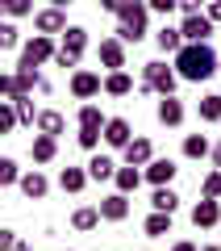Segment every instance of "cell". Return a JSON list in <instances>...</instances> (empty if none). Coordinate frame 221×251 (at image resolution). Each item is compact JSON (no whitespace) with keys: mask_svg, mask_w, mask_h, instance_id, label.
Masks as SVG:
<instances>
[{"mask_svg":"<svg viewBox=\"0 0 221 251\" xmlns=\"http://www.w3.org/2000/svg\"><path fill=\"white\" fill-rule=\"evenodd\" d=\"M155 117H159V126L176 130V126H184L188 109H184V100H179L176 92H171V97H159V105H155Z\"/></svg>","mask_w":221,"mask_h":251,"instance_id":"6","label":"cell"},{"mask_svg":"<svg viewBox=\"0 0 221 251\" xmlns=\"http://www.w3.org/2000/svg\"><path fill=\"white\" fill-rule=\"evenodd\" d=\"M171 251H200L196 243H188V239H179V243H171Z\"/></svg>","mask_w":221,"mask_h":251,"instance_id":"44","label":"cell"},{"mask_svg":"<svg viewBox=\"0 0 221 251\" xmlns=\"http://www.w3.org/2000/svg\"><path fill=\"white\" fill-rule=\"evenodd\" d=\"M80 130H105V113H100V105H92V100L80 105Z\"/></svg>","mask_w":221,"mask_h":251,"instance_id":"30","label":"cell"},{"mask_svg":"<svg viewBox=\"0 0 221 251\" xmlns=\"http://www.w3.org/2000/svg\"><path fill=\"white\" fill-rule=\"evenodd\" d=\"M54 50H59V46H54L50 34H34V38L21 42V59L17 63H25V67H42V63L54 59Z\"/></svg>","mask_w":221,"mask_h":251,"instance_id":"4","label":"cell"},{"mask_svg":"<svg viewBox=\"0 0 221 251\" xmlns=\"http://www.w3.org/2000/svg\"><path fill=\"white\" fill-rule=\"evenodd\" d=\"M171 67H176L179 80L188 84H204L209 75H217V50L209 42H184L171 54Z\"/></svg>","mask_w":221,"mask_h":251,"instance_id":"1","label":"cell"},{"mask_svg":"<svg viewBox=\"0 0 221 251\" xmlns=\"http://www.w3.org/2000/svg\"><path fill=\"white\" fill-rule=\"evenodd\" d=\"M217 222H221V201L200 197V201L192 205V226H196V230H213Z\"/></svg>","mask_w":221,"mask_h":251,"instance_id":"13","label":"cell"},{"mask_svg":"<svg viewBox=\"0 0 221 251\" xmlns=\"http://www.w3.org/2000/svg\"><path fill=\"white\" fill-rule=\"evenodd\" d=\"M142 234H146V239H163V234H171V214L151 209V214H146V222H142Z\"/></svg>","mask_w":221,"mask_h":251,"instance_id":"25","label":"cell"},{"mask_svg":"<svg viewBox=\"0 0 221 251\" xmlns=\"http://www.w3.org/2000/svg\"><path fill=\"white\" fill-rule=\"evenodd\" d=\"M38 84H42V72H38V67H25V63H17V67H13V97H17V92H34Z\"/></svg>","mask_w":221,"mask_h":251,"instance_id":"19","label":"cell"},{"mask_svg":"<svg viewBox=\"0 0 221 251\" xmlns=\"http://www.w3.org/2000/svg\"><path fill=\"white\" fill-rule=\"evenodd\" d=\"M155 46H159L163 54H176L179 46H184V38H179V25H163L159 34H155Z\"/></svg>","mask_w":221,"mask_h":251,"instance_id":"29","label":"cell"},{"mask_svg":"<svg viewBox=\"0 0 221 251\" xmlns=\"http://www.w3.org/2000/svg\"><path fill=\"white\" fill-rule=\"evenodd\" d=\"M96 4H100V9H105V13H117V9H121V4H125V0H96Z\"/></svg>","mask_w":221,"mask_h":251,"instance_id":"43","label":"cell"},{"mask_svg":"<svg viewBox=\"0 0 221 251\" xmlns=\"http://www.w3.org/2000/svg\"><path fill=\"white\" fill-rule=\"evenodd\" d=\"M13 251H34V247H29L25 239H17V243H13Z\"/></svg>","mask_w":221,"mask_h":251,"instance_id":"47","label":"cell"},{"mask_svg":"<svg viewBox=\"0 0 221 251\" xmlns=\"http://www.w3.org/2000/svg\"><path fill=\"white\" fill-rule=\"evenodd\" d=\"M121 155H125V163H133V168H146V163L155 159V143L151 138H130V143L121 147Z\"/></svg>","mask_w":221,"mask_h":251,"instance_id":"14","label":"cell"},{"mask_svg":"<svg viewBox=\"0 0 221 251\" xmlns=\"http://www.w3.org/2000/svg\"><path fill=\"white\" fill-rule=\"evenodd\" d=\"M142 84H151L155 97H171L176 84H179V75H176V67H167L163 59H151V63H142Z\"/></svg>","mask_w":221,"mask_h":251,"instance_id":"3","label":"cell"},{"mask_svg":"<svg viewBox=\"0 0 221 251\" xmlns=\"http://www.w3.org/2000/svg\"><path fill=\"white\" fill-rule=\"evenodd\" d=\"M84 172H88V180H113V172H117V159L113 155H100V151H92V159L84 163Z\"/></svg>","mask_w":221,"mask_h":251,"instance_id":"18","label":"cell"},{"mask_svg":"<svg viewBox=\"0 0 221 251\" xmlns=\"http://www.w3.org/2000/svg\"><path fill=\"white\" fill-rule=\"evenodd\" d=\"M71 97H75V100L100 97V75L88 72V67H75V72H71Z\"/></svg>","mask_w":221,"mask_h":251,"instance_id":"8","label":"cell"},{"mask_svg":"<svg viewBox=\"0 0 221 251\" xmlns=\"http://www.w3.org/2000/svg\"><path fill=\"white\" fill-rule=\"evenodd\" d=\"M13 97V72H0V100Z\"/></svg>","mask_w":221,"mask_h":251,"instance_id":"40","label":"cell"},{"mask_svg":"<svg viewBox=\"0 0 221 251\" xmlns=\"http://www.w3.org/2000/svg\"><path fill=\"white\" fill-rule=\"evenodd\" d=\"M213 29H217V25H213L204 13H188V17L179 21V38H184V42H209Z\"/></svg>","mask_w":221,"mask_h":251,"instance_id":"5","label":"cell"},{"mask_svg":"<svg viewBox=\"0 0 221 251\" xmlns=\"http://www.w3.org/2000/svg\"><path fill=\"white\" fill-rule=\"evenodd\" d=\"M0 17H4V13H0Z\"/></svg>","mask_w":221,"mask_h":251,"instance_id":"50","label":"cell"},{"mask_svg":"<svg viewBox=\"0 0 221 251\" xmlns=\"http://www.w3.org/2000/svg\"><path fill=\"white\" fill-rule=\"evenodd\" d=\"M29 159H34V163H54V159H59V138L34 134V143H29Z\"/></svg>","mask_w":221,"mask_h":251,"instance_id":"16","label":"cell"},{"mask_svg":"<svg viewBox=\"0 0 221 251\" xmlns=\"http://www.w3.org/2000/svg\"><path fill=\"white\" fill-rule=\"evenodd\" d=\"M34 29H38V34H63V29H67V13H63V9H54V4H50V9H38L34 13Z\"/></svg>","mask_w":221,"mask_h":251,"instance_id":"12","label":"cell"},{"mask_svg":"<svg viewBox=\"0 0 221 251\" xmlns=\"http://www.w3.org/2000/svg\"><path fill=\"white\" fill-rule=\"evenodd\" d=\"M17 180H21V168H17V159L0 155V188H13Z\"/></svg>","mask_w":221,"mask_h":251,"instance_id":"34","label":"cell"},{"mask_svg":"<svg viewBox=\"0 0 221 251\" xmlns=\"http://www.w3.org/2000/svg\"><path fill=\"white\" fill-rule=\"evenodd\" d=\"M209 159H213V168H221V143H213V151H209Z\"/></svg>","mask_w":221,"mask_h":251,"instance_id":"45","label":"cell"},{"mask_svg":"<svg viewBox=\"0 0 221 251\" xmlns=\"http://www.w3.org/2000/svg\"><path fill=\"white\" fill-rule=\"evenodd\" d=\"M204 17H209L213 25H221V0H209V4H204Z\"/></svg>","mask_w":221,"mask_h":251,"instance_id":"42","label":"cell"},{"mask_svg":"<svg viewBox=\"0 0 221 251\" xmlns=\"http://www.w3.org/2000/svg\"><path fill=\"white\" fill-rule=\"evenodd\" d=\"M17 188H21V197H25V201H42L46 193H50V180H46L42 168H29V172H21Z\"/></svg>","mask_w":221,"mask_h":251,"instance_id":"10","label":"cell"},{"mask_svg":"<svg viewBox=\"0 0 221 251\" xmlns=\"http://www.w3.org/2000/svg\"><path fill=\"white\" fill-rule=\"evenodd\" d=\"M213 143L204 134H184V159H209Z\"/></svg>","mask_w":221,"mask_h":251,"instance_id":"28","label":"cell"},{"mask_svg":"<svg viewBox=\"0 0 221 251\" xmlns=\"http://www.w3.org/2000/svg\"><path fill=\"white\" fill-rule=\"evenodd\" d=\"M50 4H54V9H63V13H67L71 4H75V0H50Z\"/></svg>","mask_w":221,"mask_h":251,"instance_id":"46","label":"cell"},{"mask_svg":"<svg viewBox=\"0 0 221 251\" xmlns=\"http://www.w3.org/2000/svg\"><path fill=\"white\" fill-rule=\"evenodd\" d=\"M151 209H159V214H176V209H179V193H176L171 184H155Z\"/></svg>","mask_w":221,"mask_h":251,"instance_id":"22","label":"cell"},{"mask_svg":"<svg viewBox=\"0 0 221 251\" xmlns=\"http://www.w3.org/2000/svg\"><path fill=\"white\" fill-rule=\"evenodd\" d=\"M100 92H105V97H130L133 92V75L125 72V67L121 72H109L105 80H100Z\"/></svg>","mask_w":221,"mask_h":251,"instance_id":"17","label":"cell"},{"mask_svg":"<svg viewBox=\"0 0 221 251\" xmlns=\"http://www.w3.org/2000/svg\"><path fill=\"white\" fill-rule=\"evenodd\" d=\"M59 188H63V193H84V188H88V172L67 163V168L59 172Z\"/></svg>","mask_w":221,"mask_h":251,"instance_id":"23","label":"cell"},{"mask_svg":"<svg viewBox=\"0 0 221 251\" xmlns=\"http://www.w3.org/2000/svg\"><path fill=\"white\" fill-rule=\"evenodd\" d=\"M0 13L9 21H17V17H34V0H0Z\"/></svg>","mask_w":221,"mask_h":251,"instance_id":"32","label":"cell"},{"mask_svg":"<svg viewBox=\"0 0 221 251\" xmlns=\"http://www.w3.org/2000/svg\"><path fill=\"white\" fill-rule=\"evenodd\" d=\"M100 222H125L130 218V197L125 193H109V197H100Z\"/></svg>","mask_w":221,"mask_h":251,"instance_id":"11","label":"cell"},{"mask_svg":"<svg viewBox=\"0 0 221 251\" xmlns=\"http://www.w3.org/2000/svg\"><path fill=\"white\" fill-rule=\"evenodd\" d=\"M200 197H209V201H221V168H213L209 176H204V184H200Z\"/></svg>","mask_w":221,"mask_h":251,"instance_id":"35","label":"cell"},{"mask_svg":"<svg viewBox=\"0 0 221 251\" xmlns=\"http://www.w3.org/2000/svg\"><path fill=\"white\" fill-rule=\"evenodd\" d=\"M0 50H21V29L13 21H0Z\"/></svg>","mask_w":221,"mask_h":251,"instance_id":"33","label":"cell"},{"mask_svg":"<svg viewBox=\"0 0 221 251\" xmlns=\"http://www.w3.org/2000/svg\"><path fill=\"white\" fill-rule=\"evenodd\" d=\"M146 25H151V9H146V0H125L121 9H117V38L125 46H138L146 38Z\"/></svg>","mask_w":221,"mask_h":251,"instance_id":"2","label":"cell"},{"mask_svg":"<svg viewBox=\"0 0 221 251\" xmlns=\"http://www.w3.org/2000/svg\"><path fill=\"white\" fill-rule=\"evenodd\" d=\"M13 100V113H17V126H34L38 122V109H34V100L25 97V92H17V97H9Z\"/></svg>","mask_w":221,"mask_h":251,"instance_id":"27","label":"cell"},{"mask_svg":"<svg viewBox=\"0 0 221 251\" xmlns=\"http://www.w3.org/2000/svg\"><path fill=\"white\" fill-rule=\"evenodd\" d=\"M113 184H117V193H125V197H130V193H138L142 172L133 168V163H125V168H117V172H113Z\"/></svg>","mask_w":221,"mask_h":251,"instance_id":"24","label":"cell"},{"mask_svg":"<svg viewBox=\"0 0 221 251\" xmlns=\"http://www.w3.org/2000/svg\"><path fill=\"white\" fill-rule=\"evenodd\" d=\"M176 159H151L146 163V172H142V180H151V184H171L176 180Z\"/></svg>","mask_w":221,"mask_h":251,"instance_id":"20","label":"cell"},{"mask_svg":"<svg viewBox=\"0 0 221 251\" xmlns=\"http://www.w3.org/2000/svg\"><path fill=\"white\" fill-rule=\"evenodd\" d=\"M200 251H221V243H204V247Z\"/></svg>","mask_w":221,"mask_h":251,"instance_id":"48","label":"cell"},{"mask_svg":"<svg viewBox=\"0 0 221 251\" xmlns=\"http://www.w3.org/2000/svg\"><path fill=\"white\" fill-rule=\"evenodd\" d=\"M217 72H221V59H217Z\"/></svg>","mask_w":221,"mask_h":251,"instance_id":"49","label":"cell"},{"mask_svg":"<svg viewBox=\"0 0 221 251\" xmlns=\"http://www.w3.org/2000/svg\"><path fill=\"white\" fill-rule=\"evenodd\" d=\"M96 59H100L105 72H121V67H125V42H121V38H100Z\"/></svg>","mask_w":221,"mask_h":251,"instance_id":"7","label":"cell"},{"mask_svg":"<svg viewBox=\"0 0 221 251\" xmlns=\"http://www.w3.org/2000/svg\"><path fill=\"white\" fill-rule=\"evenodd\" d=\"M59 38H63V42H59L63 54H75V59H84V50H88V29H84V25H67Z\"/></svg>","mask_w":221,"mask_h":251,"instance_id":"15","label":"cell"},{"mask_svg":"<svg viewBox=\"0 0 221 251\" xmlns=\"http://www.w3.org/2000/svg\"><path fill=\"white\" fill-rule=\"evenodd\" d=\"M75 143H80L84 151H96V147H100V130H80V134H75Z\"/></svg>","mask_w":221,"mask_h":251,"instance_id":"38","label":"cell"},{"mask_svg":"<svg viewBox=\"0 0 221 251\" xmlns=\"http://www.w3.org/2000/svg\"><path fill=\"white\" fill-rule=\"evenodd\" d=\"M176 4H179L184 17H188V13H204V0H176Z\"/></svg>","mask_w":221,"mask_h":251,"instance_id":"41","label":"cell"},{"mask_svg":"<svg viewBox=\"0 0 221 251\" xmlns=\"http://www.w3.org/2000/svg\"><path fill=\"white\" fill-rule=\"evenodd\" d=\"M196 113H200V122H221V97L217 92H204L200 105H196Z\"/></svg>","mask_w":221,"mask_h":251,"instance_id":"31","label":"cell"},{"mask_svg":"<svg viewBox=\"0 0 221 251\" xmlns=\"http://www.w3.org/2000/svg\"><path fill=\"white\" fill-rule=\"evenodd\" d=\"M146 9L159 13V17H171V13H179V4L176 0H146Z\"/></svg>","mask_w":221,"mask_h":251,"instance_id":"37","label":"cell"},{"mask_svg":"<svg viewBox=\"0 0 221 251\" xmlns=\"http://www.w3.org/2000/svg\"><path fill=\"white\" fill-rule=\"evenodd\" d=\"M100 138H105L109 151H121V147L133 138V126L125 122V117H105V130H100Z\"/></svg>","mask_w":221,"mask_h":251,"instance_id":"9","label":"cell"},{"mask_svg":"<svg viewBox=\"0 0 221 251\" xmlns=\"http://www.w3.org/2000/svg\"><path fill=\"white\" fill-rule=\"evenodd\" d=\"M13 243H17V230H9V226H0V251H13Z\"/></svg>","mask_w":221,"mask_h":251,"instance_id":"39","label":"cell"},{"mask_svg":"<svg viewBox=\"0 0 221 251\" xmlns=\"http://www.w3.org/2000/svg\"><path fill=\"white\" fill-rule=\"evenodd\" d=\"M71 226H75V230H84V234L96 230V226H100V209H96V205H80L75 214H71Z\"/></svg>","mask_w":221,"mask_h":251,"instance_id":"26","label":"cell"},{"mask_svg":"<svg viewBox=\"0 0 221 251\" xmlns=\"http://www.w3.org/2000/svg\"><path fill=\"white\" fill-rule=\"evenodd\" d=\"M17 130V113H13V100H0V138Z\"/></svg>","mask_w":221,"mask_h":251,"instance_id":"36","label":"cell"},{"mask_svg":"<svg viewBox=\"0 0 221 251\" xmlns=\"http://www.w3.org/2000/svg\"><path fill=\"white\" fill-rule=\"evenodd\" d=\"M38 134H50V138H59L63 130H67V117L59 113V109H38Z\"/></svg>","mask_w":221,"mask_h":251,"instance_id":"21","label":"cell"}]
</instances>
